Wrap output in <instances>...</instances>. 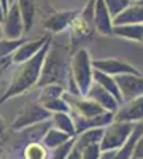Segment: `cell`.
Segmentation results:
<instances>
[{
  "instance_id": "obj_20",
  "label": "cell",
  "mask_w": 143,
  "mask_h": 159,
  "mask_svg": "<svg viewBox=\"0 0 143 159\" xmlns=\"http://www.w3.org/2000/svg\"><path fill=\"white\" fill-rule=\"evenodd\" d=\"M21 159H49V148L42 140L27 142L22 148Z\"/></svg>"
},
{
  "instance_id": "obj_21",
  "label": "cell",
  "mask_w": 143,
  "mask_h": 159,
  "mask_svg": "<svg viewBox=\"0 0 143 159\" xmlns=\"http://www.w3.org/2000/svg\"><path fill=\"white\" fill-rule=\"evenodd\" d=\"M18 7L21 11V16L24 21V27H25V34L30 32L34 24H35V15H37V3L35 0H18Z\"/></svg>"
},
{
  "instance_id": "obj_7",
  "label": "cell",
  "mask_w": 143,
  "mask_h": 159,
  "mask_svg": "<svg viewBox=\"0 0 143 159\" xmlns=\"http://www.w3.org/2000/svg\"><path fill=\"white\" fill-rule=\"evenodd\" d=\"M64 99L69 102V105H70V113H72L73 116L92 118V116H97V115H100V113L105 111V108L100 107L96 100H92L91 97H87L86 94H70V92L65 91Z\"/></svg>"
},
{
  "instance_id": "obj_10",
  "label": "cell",
  "mask_w": 143,
  "mask_h": 159,
  "mask_svg": "<svg viewBox=\"0 0 143 159\" xmlns=\"http://www.w3.org/2000/svg\"><path fill=\"white\" fill-rule=\"evenodd\" d=\"M114 119L129 123H141L143 121V96H138L131 100H124L114 113Z\"/></svg>"
},
{
  "instance_id": "obj_27",
  "label": "cell",
  "mask_w": 143,
  "mask_h": 159,
  "mask_svg": "<svg viewBox=\"0 0 143 159\" xmlns=\"http://www.w3.org/2000/svg\"><path fill=\"white\" fill-rule=\"evenodd\" d=\"M65 91H67V88L62 84H46V86L40 88V97H38V100L51 99V97H60L65 94Z\"/></svg>"
},
{
  "instance_id": "obj_26",
  "label": "cell",
  "mask_w": 143,
  "mask_h": 159,
  "mask_svg": "<svg viewBox=\"0 0 143 159\" xmlns=\"http://www.w3.org/2000/svg\"><path fill=\"white\" fill-rule=\"evenodd\" d=\"M24 42V38L19 40H13V38H2L0 40V59H5V57H11L13 52H15L19 45Z\"/></svg>"
},
{
  "instance_id": "obj_38",
  "label": "cell",
  "mask_w": 143,
  "mask_h": 159,
  "mask_svg": "<svg viewBox=\"0 0 143 159\" xmlns=\"http://www.w3.org/2000/svg\"><path fill=\"white\" fill-rule=\"evenodd\" d=\"M131 2H141V0H131Z\"/></svg>"
},
{
  "instance_id": "obj_23",
  "label": "cell",
  "mask_w": 143,
  "mask_h": 159,
  "mask_svg": "<svg viewBox=\"0 0 143 159\" xmlns=\"http://www.w3.org/2000/svg\"><path fill=\"white\" fill-rule=\"evenodd\" d=\"M51 123L54 127L67 132L72 137H76V127H75V119L72 116V113L69 111H59V113H53L51 116Z\"/></svg>"
},
{
  "instance_id": "obj_31",
  "label": "cell",
  "mask_w": 143,
  "mask_h": 159,
  "mask_svg": "<svg viewBox=\"0 0 143 159\" xmlns=\"http://www.w3.org/2000/svg\"><path fill=\"white\" fill-rule=\"evenodd\" d=\"M7 139H8V129H7V126H5L3 118L0 116V153H2V150H3V147H5Z\"/></svg>"
},
{
  "instance_id": "obj_32",
  "label": "cell",
  "mask_w": 143,
  "mask_h": 159,
  "mask_svg": "<svg viewBox=\"0 0 143 159\" xmlns=\"http://www.w3.org/2000/svg\"><path fill=\"white\" fill-rule=\"evenodd\" d=\"M134 159H143V134L140 135L137 147H135V153H134Z\"/></svg>"
},
{
  "instance_id": "obj_1",
  "label": "cell",
  "mask_w": 143,
  "mask_h": 159,
  "mask_svg": "<svg viewBox=\"0 0 143 159\" xmlns=\"http://www.w3.org/2000/svg\"><path fill=\"white\" fill-rule=\"evenodd\" d=\"M49 46H51V40L42 48V51L38 52L35 57L16 65V70L13 73L10 83H8V88L3 92V96L0 97V102H7L13 97L22 96L24 92H27L32 88L38 86V81H40V76H42V70H43V64H45V57L49 51Z\"/></svg>"
},
{
  "instance_id": "obj_19",
  "label": "cell",
  "mask_w": 143,
  "mask_h": 159,
  "mask_svg": "<svg viewBox=\"0 0 143 159\" xmlns=\"http://www.w3.org/2000/svg\"><path fill=\"white\" fill-rule=\"evenodd\" d=\"M113 35L124 40H131V42L143 43V24H118L114 25Z\"/></svg>"
},
{
  "instance_id": "obj_8",
  "label": "cell",
  "mask_w": 143,
  "mask_h": 159,
  "mask_svg": "<svg viewBox=\"0 0 143 159\" xmlns=\"http://www.w3.org/2000/svg\"><path fill=\"white\" fill-rule=\"evenodd\" d=\"M25 34V27H24V21L21 16V11L18 3H13L3 19V35L5 38H13V40H19L22 38Z\"/></svg>"
},
{
  "instance_id": "obj_18",
  "label": "cell",
  "mask_w": 143,
  "mask_h": 159,
  "mask_svg": "<svg viewBox=\"0 0 143 159\" xmlns=\"http://www.w3.org/2000/svg\"><path fill=\"white\" fill-rule=\"evenodd\" d=\"M103 132L105 129L103 127H94V129H87V130H83L80 134H76L75 137V148L78 150H83L89 145H94V143H100L102 139H103Z\"/></svg>"
},
{
  "instance_id": "obj_34",
  "label": "cell",
  "mask_w": 143,
  "mask_h": 159,
  "mask_svg": "<svg viewBox=\"0 0 143 159\" xmlns=\"http://www.w3.org/2000/svg\"><path fill=\"white\" fill-rule=\"evenodd\" d=\"M67 159H83V156H81V151L78 150V148H75V147H73V150L70 151V154L67 156Z\"/></svg>"
},
{
  "instance_id": "obj_37",
  "label": "cell",
  "mask_w": 143,
  "mask_h": 159,
  "mask_svg": "<svg viewBox=\"0 0 143 159\" xmlns=\"http://www.w3.org/2000/svg\"><path fill=\"white\" fill-rule=\"evenodd\" d=\"M5 35H3V22H0V40H2Z\"/></svg>"
},
{
  "instance_id": "obj_36",
  "label": "cell",
  "mask_w": 143,
  "mask_h": 159,
  "mask_svg": "<svg viewBox=\"0 0 143 159\" xmlns=\"http://www.w3.org/2000/svg\"><path fill=\"white\" fill-rule=\"evenodd\" d=\"M5 15H7V11H5V8H3L2 0H0V22H3V19H5Z\"/></svg>"
},
{
  "instance_id": "obj_14",
  "label": "cell",
  "mask_w": 143,
  "mask_h": 159,
  "mask_svg": "<svg viewBox=\"0 0 143 159\" xmlns=\"http://www.w3.org/2000/svg\"><path fill=\"white\" fill-rule=\"evenodd\" d=\"M78 16V11H57L49 15L45 21V29L49 34H62L64 30L70 29L72 22Z\"/></svg>"
},
{
  "instance_id": "obj_13",
  "label": "cell",
  "mask_w": 143,
  "mask_h": 159,
  "mask_svg": "<svg viewBox=\"0 0 143 159\" xmlns=\"http://www.w3.org/2000/svg\"><path fill=\"white\" fill-rule=\"evenodd\" d=\"M114 18L111 16V13L108 7L105 5L103 0H96V8H94V25L96 30L102 35H113L114 30Z\"/></svg>"
},
{
  "instance_id": "obj_35",
  "label": "cell",
  "mask_w": 143,
  "mask_h": 159,
  "mask_svg": "<svg viewBox=\"0 0 143 159\" xmlns=\"http://www.w3.org/2000/svg\"><path fill=\"white\" fill-rule=\"evenodd\" d=\"M113 154H114V151H103L100 159H113Z\"/></svg>"
},
{
  "instance_id": "obj_2",
  "label": "cell",
  "mask_w": 143,
  "mask_h": 159,
  "mask_svg": "<svg viewBox=\"0 0 143 159\" xmlns=\"http://www.w3.org/2000/svg\"><path fill=\"white\" fill-rule=\"evenodd\" d=\"M67 52L69 48L51 40V46L45 57L42 76L37 88H43L46 84H62L67 88L72 73V57H67Z\"/></svg>"
},
{
  "instance_id": "obj_25",
  "label": "cell",
  "mask_w": 143,
  "mask_h": 159,
  "mask_svg": "<svg viewBox=\"0 0 143 159\" xmlns=\"http://www.w3.org/2000/svg\"><path fill=\"white\" fill-rule=\"evenodd\" d=\"M38 102H40L45 108H48L51 113H59V111H69L70 113V105L65 99H64V96L51 97V99H42Z\"/></svg>"
},
{
  "instance_id": "obj_17",
  "label": "cell",
  "mask_w": 143,
  "mask_h": 159,
  "mask_svg": "<svg viewBox=\"0 0 143 159\" xmlns=\"http://www.w3.org/2000/svg\"><path fill=\"white\" fill-rule=\"evenodd\" d=\"M113 21H114V25H118V24H143V3L134 2Z\"/></svg>"
},
{
  "instance_id": "obj_3",
  "label": "cell",
  "mask_w": 143,
  "mask_h": 159,
  "mask_svg": "<svg viewBox=\"0 0 143 159\" xmlns=\"http://www.w3.org/2000/svg\"><path fill=\"white\" fill-rule=\"evenodd\" d=\"M94 59L91 57L86 48L76 49L72 54V76L80 88L81 94H87L89 88L94 83Z\"/></svg>"
},
{
  "instance_id": "obj_6",
  "label": "cell",
  "mask_w": 143,
  "mask_h": 159,
  "mask_svg": "<svg viewBox=\"0 0 143 159\" xmlns=\"http://www.w3.org/2000/svg\"><path fill=\"white\" fill-rule=\"evenodd\" d=\"M53 113L48 108H45L40 102L29 103L16 115L15 121H13V129L15 130H24L27 127H32L35 124H40L45 121H49Z\"/></svg>"
},
{
  "instance_id": "obj_30",
  "label": "cell",
  "mask_w": 143,
  "mask_h": 159,
  "mask_svg": "<svg viewBox=\"0 0 143 159\" xmlns=\"http://www.w3.org/2000/svg\"><path fill=\"white\" fill-rule=\"evenodd\" d=\"M102 147L100 143H94V145H89V147L81 150V156L83 159H100L102 156Z\"/></svg>"
},
{
  "instance_id": "obj_29",
  "label": "cell",
  "mask_w": 143,
  "mask_h": 159,
  "mask_svg": "<svg viewBox=\"0 0 143 159\" xmlns=\"http://www.w3.org/2000/svg\"><path fill=\"white\" fill-rule=\"evenodd\" d=\"M103 2H105V5L108 7L113 18L119 16L127 7H131L134 3V2H131V0H103Z\"/></svg>"
},
{
  "instance_id": "obj_16",
  "label": "cell",
  "mask_w": 143,
  "mask_h": 159,
  "mask_svg": "<svg viewBox=\"0 0 143 159\" xmlns=\"http://www.w3.org/2000/svg\"><path fill=\"white\" fill-rule=\"evenodd\" d=\"M143 134V121L137 123L131 137L127 139V142L123 145L119 150H116L113 154V159H134V153H135V147H137V142L140 139V135Z\"/></svg>"
},
{
  "instance_id": "obj_9",
  "label": "cell",
  "mask_w": 143,
  "mask_h": 159,
  "mask_svg": "<svg viewBox=\"0 0 143 159\" xmlns=\"http://www.w3.org/2000/svg\"><path fill=\"white\" fill-rule=\"evenodd\" d=\"M49 40H51L49 35L35 38V40H24V42L19 45V48L13 52V56H11L13 64L18 65V64H22V62H25V61L35 57L38 52L42 51V48L49 42Z\"/></svg>"
},
{
  "instance_id": "obj_11",
  "label": "cell",
  "mask_w": 143,
  "mask_h": 159,
  "mask_svg": "<svg viewBox=\"0 0 143 159\" xmlns=\"http://www.w3.org/2000/svg\"><path fill=\"white\" fill-rule=\"evenodd\" d=\"M124 100H131L143 96V75L140 73H126L116 76Z\"/></svg>"
},
{
  "instance_id": "obj_24",
  "label": "cell",
  "mask_w": 143,
  "mask_h": 159,
  "mask_svg": "<svg viewBox=\"0 0 143 159\" xmlns=\"http://www.w3.org/2000/svg\"><path fill=\"white\" fill-rule=\"evenodd\" d=\"M72 139H75V137H72L70 134H67V132H64V130H60V129H57L54 126H51L46 130V134L43 135L42 142L46 145L49 150H53V148L59 147V145H62V143H67Z\"/></svg>"
},
{
  "instance_id": "obj_39",
  "label": "cell",
  "mask_w": 143,
  "mask_h": 159,
  "mask_svg": "<svg viewBox=\"0 0 143 159\" xmlns=\"http://www.w3.org/2000/svg\"><path fill=\"white\" fill-rule=\"evenodd\" d=\"M140 3H143V0H141V2H140Z\"/></svg>"
},
{
  "instance_id": "obj_33",
  "label": "cell",
  "mask_w": 143,
  "mask_h": 159,
  "mask_svg": "<svg viewBox=\"0 0 143 159\" xmlns=\"http://www.w3.org/2000/svg\"><path fill=\"white\" fill-rule=\"evenodd\" d=\"M13 64V61H11V57H5V59H0V75H2L10 65Z\"/></svg>"
},
{
  "instance_id": "obj_22",
  "label": "cell",
  "mask_w": 143,
  "mask_h": 159,
  "mask_svg": "<svg viewBox=\"0 0 143 159\" xmlns=\"http://www.w3.org/2000/svg\"><path fill=\"white\" fill-rule=\"evenodd\" d=\"M94 81H97L99 84H102L107 91H110L111 94L118 99L119 103L124 102L123 94H121V89H119V84H118V81H116V76H111V75H108V73H103V72H100V70H96V73H94Z\"/></svg>"
},
{
  "instance_id": "obj_4",
  "label": "cell",
  "mask_w": 143,
  "mask_h": 159,
  "mask_svg": "<svg viewBox=\"0 0 143 159\" xmlns=\"http://www.w3.org/2000/svg\"><path fill=\"white\" fill-rule=\"evenodd\" d=\"M94 8L96 0H89L83 11L78 13V16L70 25V43L72 51H75V45H78L83 40H87L92 37L96 25H94Z\"/></svg>"
},
{
  "instance_id": "obj_5",
  "label": "cell",
  "mask_w": 143,
  "mask_h": 159,
  "mask_svg": "<svg viewBox=\"0 0 143 159\" xmlns=\"http://www.w3.org/2000/svg\"><path fill=\"white\" fill-rule=\"evenodd\" d=\"M135 124L129 121H119L114 119L111 124H108L103 132V139L100 142L102 151H116L119 150L123 145L131 137Z\"/></svg>"
},
{
  "instance_id": "obj_28",
  "label": "cell",
  "mask_w": 143,
  "mask_h": 159,
  "mask_svg": "<svg viewBox=\"0 0 143 159\" xmlns=\"http://www.w3.org/2000/svg\"><path fill=\"white\" fill-rule=\"evenodd\" d=\"M75 147V139L69 140L67 143H62L59 147L49 150V159H67V156L70 154V151Z\"/></svg>"
},
{
  "instance_id": "obj_15",
  "label": "cell",
  "mask_w": 143,
  "mask_h": 159,
  "mask_svg": "<svg viewBox=\"0 0 143 159\" xmlns=\"http://www.w3.org/2000/svg\"><path fill=\"white\" fill-rule=\"evenodd\" d=\"M86 96L91 97L92 100H96L100 107H103V108L108 110V111H113V113H116V110H118L119 105H121L118 102V99H116L110 91H107L105 88H103L102 84H99L97 81L92 83V86L89 88Z\"/></svg>"
},
{
  "instance_id": "obj_12",
  "label": "cell",
  "mask_w": 143,
  "mask_h": 159,
  "mask_svg": "<svg viewBox=\"0 0 143 159\" xmlns=\"http://www.w3.org/2000/svg\"><path fill=\"white\" fill-rule=\"evenodd\" d=\"M94 69L100 70L103 73H108L111 76H119V75H126V73H140L129 62H124L121 59H114V57L94 59Z\"/></svg>"
}]
</instances>
